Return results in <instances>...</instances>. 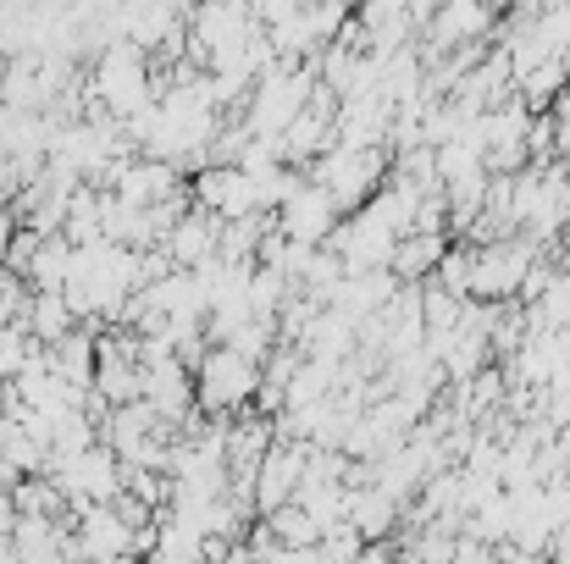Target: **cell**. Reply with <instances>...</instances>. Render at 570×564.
I'll list each match as a JSON object with an SVG mask.
<instances>
[{"label":"cell","instance_id":"4fadbf2b","mask_svg":"<svg viewBox=\"0 0 570 564\" xmlns=\"http://www.w3.org/2000/svg\"><path fill=\"white\" fill-rule=\"evenodd\" d=\"M22 283H28V294H67V283H72V244L67 238H39L28 266H22Z\"/></svg>","mask_w":570,"mask_h":564},{"label":"cell","instance_id":"9a60e30c","mask_svg":"<svg viewBox=\"0 0 570 564\" xmlns=\"http://www.w3.org/2000/svg\"><path fill=\"white\" fill-rule=\"evenodd\" d=\"M39 344L28 338V327L22 321H11V327H0V382L11 387L17 376H28V366H39Z\"/></svg>","mask_w":570,"mask_h":564},{"label":"cell","instance_id":"e0dca14e","mask_svg":"<svg viewBox=\"0 0 570 564\" xmlns=\"http://www.w3.org/2000/svg\"><path fill=\"white\" fill-rule=\"evenodd\" d=\"M17 227H22V221H17V210H6V205H0V266H6V255H11Z\"/></svg>","mask_w":570,"mask_h":564},{"label":"cell","instance_id":"5b68a950","mask_svg":"<svg viewBox=\"0 0 570 564\" xmlns=\"http://www.w3.org/2000/svg\"><path fill=\"white\" fill-rule=\"evenodd\" d=\"M527 133H532V111H527L515 95L499 100L493 111H482V122H476V150H482L488 178H515V172L532 167V161H527Z\"/></svg>","mask_w":570,"mask_h":564},{"label":"cell","instance_id":"ba28073f","mask_svg":"<svg viewBox=\"0 0 570 564\" xmlns=\"http://www.w3.org/2000/svg\"><path fill=\"white\" fill-rule=\"evenodd\" d=\"M194 210L216 216V221H249L261 216V199H255V178L238 172V167H199L189 184Z\"/></svg>","mask_w":570,"mask_h":564},{"label":"cell","instance_id":"d6986e66","mask_svg":"<svg viewBox=\"0 0 570 564\" xmlns=\"http://www.w3.org/2000/svg\"><path fill=\"white\" fill-rule=\"evenodd\" d=\"M355 564H399V560H393V548H366Z\"/></svg>","mask_w":570,"mask_h":564},{"label":"cell","instance_id":"ac0fdd59","mask_svg":"<svg viewBox=\"0 0 570 564\" xmlns=\"http://www.w3.org/2000/svg\"><path fill=\"white\" fill-rule=\"evenodd\" d=\"M11 526H17V509H11V493L0 487V548H6V537H11Z\"/></svg>","mask_w":570,"mask_h":564},{"label":"cell","instance_id":"30bf717a","mask_svg":"<svg viewBox=\"0 0 570 564\" xmlns=\"http://www.w3.org/2000/svg\"><path fill=\"white\" fill-rule=\"evenodd\" d=\"M344 526L366 543V548H387L399 532H404V504L387 498L382 487H350V504H344Z\"/></svg>","mask_w":570,"mask_h":564},{"label":"cell","instance_id":"5bb4252c","mask_svg":"<svg viewBox=\"0 0 570 564\" xmlns=\"http://www.w3.org/2000/svg\"><path fill=\"white\" fill-rule=\"evenodd\" d=\"M22 327H28V338H33L39 349H56L61 338H72V333H78V316H72L67 294H33V299H28Z\"/></svg>","mask_w":570,"mask_h":564},{"label":"cell","instance_id":"7c38bea8","mask_svg":"<svg viewBox=\"0 0 570 564\" xmlns=\"http://www.w3.org/2000/svg\"><path fill=\"white\" fill-rule=\"evenodd\" d=\"M443 255H449V232H410V238H399L387 277H393V283H404V288H421V283L438 271V260H443Z\"/></svg>","mask_w":570,"mask_h":564},{"label":"cell","instance_id":"7a4b0ae2","mask_svg":"<svg viewBox=\"0 0 570 564\" xmlns=\"http://www.w3.org/2000/svg\"><path fill=\"white\" fill-rule=\"evenodd\" d=\"M255 393H261V366L210 344L199 360H194V415L205 420H238L255 409Z\"/></svg>","mask_w":570,"mask_h":564},{"label":"cell","instance_id":"8992f818","mask_svg":"<svg viewBox=\"0 0 570 564\" xmlns=\"http://www.w3.org/2000/svg\"><path fill=\"white\" fill-rule=\"evenodd\" d=\"M272 221H277V232H283L288 244H299V249H327V238L338 232L344 210L333 205V194H327V188H316L311 178H305V184L272 210Z\"/></svg>","mask_w":570,"mask_h":564},{"label":"cell","instance_id":"52a82bcc","mask_svg":"<svg viewBox=\"0 0 570 564\" xmlns=\"http://www.w3.org/2000/svg\"><path fill=\"white\" fill-rule=\"evenodd\" d=\"M327 249L338 255V266H344L350 277H361V271H387V266H393V249H399V232L382 227L377 216L361 205V210H350V216L338 221V232L327 238Z\"/></svg>","mask_w":570,"mask_h":564},{"label":"cell","instance_id":"9c48e42d","mask_svg":"<svg viewBox=\"0 0 570 564\" xmlns=\"http://www.w3.org/2000/svg\"><path fill=\"white\" fill-rule=\"evenodd\" d=\"M299 476H305V443H272V454L261 459V471H255V482H249V504H255V515L266 521L272 509L294 504Z\"/></svg>","mask_w":570,"mask_h":564},{"label":"cell","instance_id":"277c9868","mask_svg":"<svg viewBox=\"0 0 570 564\" xmlns=\"http://www.w3.org/2000/svg\"><path fill=\"white\" fill-rule=\"evenodd\" d=\"M538 260H543V249H532L527 238L476 244L471 249V299L476 305H515L521 299V283L532 277Z\"/></svg>","mask_w":570,"mask_h":564},{"label":"cell","instance_id":"6da1fadb","mask_svg":"<svg viewBox=\"0 0 570 564\" xmlns=\"http://www.w3.org/2000/svg\"><path fill=\"white\" fill-rule=\"evenodd\" d=\"M311 95H316L311 61H272V67L255 78V89H249L238 122L249 128V139H283L288 122L311 106Z\"/></svg>","mask_w":570,"mask_h":564},{"label":"cell","instance_id":"3957f363","mask_svg":"<svg viewBox=\"0 0 570 564\" xmlns=\"http://www.w3.org/2000/svg\"><path fill=\"white\" fill-rule=\"evenodd\" d=\"M387 172H393V156H387V150H350V145H333L305 178L316 188H327L333 205L350 216V210H361V205L387 184Z\"/></svg>","mask_w":570,"mask_h":564},{"label":"cell","instance_id":"2e32d148","mask_svg":"<svg viewBox=\"0 0 570 564\" xmlns=\"http://www.w3.org/2000/svg\"><path fill=\"white\" fill-rule=\"evenodd\" d=\"M549 133H554V161H570V89L549 106Z\"/></svg>","mask_w":570,"mask_h":564},{"label":"cell","instance_id":"8fae6325","mask_svg":"<svg viewBox=\"0 0 570 564\" xmlns=\"http://www.w3.org/2000/svg\"><path fill=\"white\" fill-rule=\"evenodd\" d=\"M216 238H222V221L205 216V210H189V216L161 238V255H167L173 271H194V266H205V260L216 255Z\"/></svg>","mask_w":570,"mask_h":564}]
</instances>
